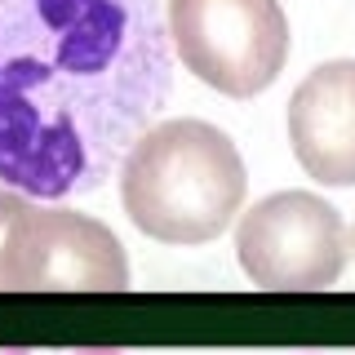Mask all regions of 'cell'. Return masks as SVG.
I'll list each match as a JSON object with an SVG mask.
<instances>
[{
  "label": "cell",
  "instance_id": "obj_1",
  "mask_svg": "<svg viewBox=\"0 0 355 355\" xmlns=\"http://www.w3.org/2000/svg\"><path fill=\"white\" fill-rule=\"evenodd\" d=\"M169 49L155 0H0V187L98 191L169 98Z\"/></svg>",
  "mask_w": 355,
  "mask_h": 355
},
{
  "label": "cell",
  "instance_id": "obj_2",
  "mask_svg": "<svg viewBox=\"0 0 355 355\" xmlns=\"http://www.w3.org/2000/svg\"><path fill=\"white\" fill-rule=\"evenodd\" d=\"M249 173L209 120L151 125L120 160V205L142 236L160 244H209L236 222Z\"/></svg>",
  "mask_w": 355,
  "mask_h": 355
},
{
  "label": "cell",
  "instance_id": "obj_3",
  "mask_svg": "<svg viewBox=\"0 0 355 355\" xmlns=\"http://www.w3.org/2000/svg\"><path fill=\"white\" fill-rule=\"evenodd\" d=\"M169 44L196 80L253 98L284 71L288 18L280 0H169Z\"/></svg>",
  "mask_w": 355,
  "mask_h": 355
},
{
  "label": "cell",
  "instance_id": "obj_4",
  "mask_svg": "<svg viewBox=\"0 0 355 355\" xmlns=\"http://www.w3.org/2000/svg\"><path fill=\"white\" fill-rule=\"evenodd\" d=\"M347 222L311 191H275L258 200L236 227V258L258 288L311 293L342 280Z\"/></svg>",
  "mask_w": 355,
  "mask_h": 355
},
{
  "label": "cell",
  "instance_id": "obj_5",
  "mask_svg": "<svg viewBox=\"0 0 355 355\" xmlns=\"http://www.w3.org/2000/svg\"><path fill=\"white\" fill-rule=\"evenodd\" d=\"M5 288H129L125 244L107 222L31 205L5 249Z\"/></svg>",
  "mask_w": 355,
  "mask_h": 355
},
{
  "label": "cell",
  "instance_id": "obj_6",
  "mask_svg": "<svg viewBox=\"0 0 355 355\" xmlns=\"http://www.w3.org/2000/svg\"><path fill=\"white\" fill-rule=\"evenodd\" d=\"M288 142L306 178L355 187V58L320 62L288 98Z\"/></svg>",
  "mask_w": 355,
  "mask_h": 355
},
{
  "label": "cell",
  "instance_id": "obj_7",
  "mask_svg": "<svg viewBox=\"0 0 355 355\" xmlns=\"http://www.w3.org/2000/svg\"><path fill=\"white\" fill-rule=\"evenodd\" d=\"M31 209L27 196L9 191V187H0V266H5V249H9V236H14V227L22 222V214ZM0 288H5V275H0Z\"/></svg>",
  "mask_w": 355,
  "mask_h": 355
},
{
  "label": "cell",
  "instance_id": "obj_8",
  "mask_svg": "<svg viewBox=\"0 0 355 355\" xmlns=\"http://www.w3.org/2000/svg\"><path fill=\"white\" fill-rule=\"evenodd\" d=\"M71 355H125V351H116V347H85V351H71Z\"/></svg>",
  "mask_w": 355,
  "mask_h": 355
},
{
  "label": "cell",
  "instance_id": "obj_9",
  "mask_svg": "<svg viewBox=\"0 0 355 355\" xmlns=\"http://www.w3.org/2000/svg\"><path fill=\"white\" fill-rule=\"evenodd\" d=\"M0 355H31L27 347H0Z\"/></svg>",
  "mask_w": 355,
  "mask_h": 355
}]
</instances>
